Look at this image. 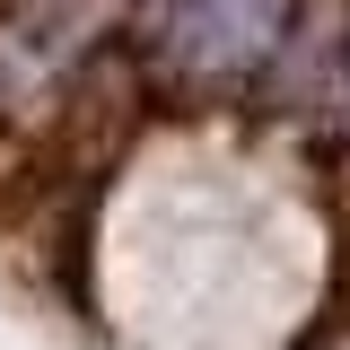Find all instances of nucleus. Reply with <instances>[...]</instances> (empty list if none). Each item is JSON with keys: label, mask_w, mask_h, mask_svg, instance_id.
I'll return each instance as SVG.
<instances>
[{"label": "nucleus", "mask_w": 350, "mask_h": 350, "mask_svg": "<svg viewBox=\"0 0 350 350\" xmlns=\"http://www.w3.org/2000/svg\"><path fill=\"white\" fill-rule=\"evenodd\" d=\"M280 18H289V0H158V44L175 70L228 79L280 44Z\"/></svg>", "instance_id": "nucleus-1"}]
</instances>
